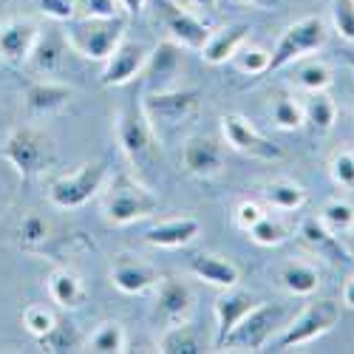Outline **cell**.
Instances as JSON below:
<instances>
[{
    "mask_svg": "<svg viewBox=\"0 0 354 354\" xmlns=\"http://www.w3.org/2000/svg\"><path fill=\"white\" fill-rule=\"evenodd\" d=\"M182 71H185L182 46L173 43V40H165L147 54V63H145L142 74L147 77L151 91H167V88H173V80L179 77Z\"/></svg>",
    "mask_w": 354,
    "mask_h": 354,
    "instance_id": "14",
    "label": "cell"
},
{
    "mask_svg": "<svg viewBox=\"0 0 354 354\" xmlns=\"http://www.w3.org/2000/svg\"><path fill=\"white\" fill-rule=\"evenodd\" d=\"M153 289H156V317L165 326H176V323L190 320V312L196 306V295L190 283L179 278H159Z\"/></svg>",
    "mask_w": 354,
    "mask_h": 354,
    "instance_id": "11",
    "label": "cell"
},
{
    "mask_svg": "<svg viewBox=\"0 0 354 354\" xmlns=\"http://www.w3.org/2000/svg\"><path fill=\"white\" fill-rule=\"evenodd\" d=\"M201 105V91L196 88H167V91H147L142 100V111L151 120L153 131L159 128H176L187 122Z\"/></svg>",
    "mask_w": 354,
    "mask_h": 354,
    "instance_id": "9",
    "label": "cell"
},
{
    "mask_svg": "<svg viewBox=\"0 0 354 354\" xmlns=\"http://www.w3.org/2000/svg\"><path fill=\"white\" fill-rule=\"evenodd\" d=\"M278 281L295 298H309L320 286V272H317V267H312L306 261H286L278 270Z\"/></svg>",
    "mask_w": 354,
    "mask_h": 354,
    "instance_id": "25",
    "label": "cell"
},
{
    "mask_svg": "<svg viewBox=\"0 0 354 354\" xmlns=\"http://www.w3.org/2000/svg\"><path fill=\"white\" fill-rule=\"evenodd\" d=\"M190 9H201V12H213L218 6V0H185Z\"/></svg>",
    "mask_w": 354,
    "mask_h": 354,
    "instance_id": "46",
    "label": "cell"
},
{
    "mask_svg": "<svg viewBox=\"0 0 354 354\" xmlns=\"http://www.w3.org/2000/svg\"><path fill=\"white\" fill-rule=\"evenodd\" d=\"M304 105V125L312 128V133L323 136L335 128V120H337V105L335 100L326 94V91H312L301 100Z\"/></svg>",
    "mask_w": 354,
    "mask_h": 354,
    "instance_id": "26",
    "label": "cell"
},
{
    "mask_svg": "<svg viewBox=\"0 0 354 354\" xmlns=\"http://www.w3.org/2000/svg\"><path fill=\"white\" fill-rule=\"evenodd\" d=\"M120 6H122L125 15L136 17V15H142V9H145V0H120Z\"/></svg>",
    "mask_w": 354,
    "mask_h": 354,
    "instance_id": "44",
    "label": "cell"
},
{
    "mask_svg": "<svg viewBox=\"0 0 354 354\" xmlns=\"http://www.w3.org/2000/svg\"><path fill=\"white\" fill-rule=\"evenodd\" d=\"M221 131H224V139L232 151H239L250 159H261V162H281L286 153L283 147L272 139L263 136L252 122H247L244 116L239 113H227L221 116Z\"/></svg>",
    "mask_w": 354,
    "mask_h": 354,
    "instance_id": "10",
    "label": "cell"
},
{
    "mask_svg": "<svg viewBox=\"0 0 354 354\" xmlns=\"http://www.w3.org/2000/svg\"><path fill=\"white\" fill-rule=\"evenodd\" d=\"M37 3V12L46 15L48 20H57V23H66L71 17H77V0H35Z\"/></svg>",
    "mask_w": 354,
    "mask_h": 354,
    "instance_id": "41",
    "label": "cell"
},
{
    "mask_svg": "<svg viewBox=\"0 0 354 354\" xmlns=\"http://www.w3.org/2000/svg\"><path fill=\"white\" fill-rule=\"evenodd\" d=\"M332 26L346 43H354V0H332Z\"/></svg>",
    "mask_w": 354,
    "mask_h": 354,
    "instance_id": "39",
    "label": "cell"
},
{
    "mask_svg": "<svg viewBox=\"0 0 354 354\" xmlns=\"http://www.w3.org/2000/svg\"><path fill=\"white\" fill-rule=\"evenodd\" d=\"M63 32H60V37L57 35H40V40H37V46H35V51H32V57H28V66H32V71H37V74H51V71H57V66H60V57H63Z\"/></svg>",
    "mask_w": 354,
    "mask_h": 354,
    "instance_id": "30",
    "label": "cell"
},
{
    "mask_svg": "<svg viewBox=\"0 0 354 354\" xmlns=\"http://www.w3.org/2000/svg\"><path fill=\"white\" fill-rule=\"evenodd\" d=\"M0 153H3V159L15 167V173L20 179H35V176L46 173L57 159L51 136L43 133L40 128H32V125L9 131V136L3 139V145H0Z\"/></svg>",
    "mask_w": 354,
    "mask_h": 354,
    "instance_id": "3",
    "label": "cell"
},
{
    "mask_svg": "<svg viewBox=\"0 0 354 354\" xmlns=\"http://www.w3.org/2000/svg\"><path fill=\"white\" fill-rule=\"evenodd\" d=\"M198 232H201L198 218L179 216V218H165V221L153 224L145 232V241L156 250H179V247H187L190 241H196Z\"/></svg>",
    "mask_w": 354,
    "mask_h": 354,
    "instance_id": "20",
    "label": "cell"
},
{
    "mask_svg": "<svg viewBox=\"0 0 354 354\" xmlns=\"http://www.w3.org/2000/svg\"><path fill=\"white\" fill-rule=\"evenodd\" d=\"M120 9V0H77V12L88 17H116Z\"/></svg>",
    "mask_w": 354,
    "mask_h": 354,
    "instance_id": "42",
    "label": "cell"
},
{
    "mask_svg": "<svg viewBox=\"0 0 354 354\" xmlns=\"http://www.w3.org/2000/svg\"><path fill=\"white\" fill-rule=\"evenodd\" d=\"M329 176L337 187L354 190V151H337L329 159Z\"/></svg>",
    "mask_w": 354,
    "mask_h": 354,
    "instance_id": "38",
    "label": "cell"
},
{
    "mask_svg": "<svg viewBox=\"0 0 354 354\" xmlns=\"http://www.w3.org/2000/svg\"><path fill=\"white\" fill-rule=\"evenodd\" d=\"M292 77L289 82L298 88V91L304 94H312V91H329V85L335 82V74L326 63H320V60H295L292 66Z\"/></svg>",
    "mask_w": 354,
    "mask_h": 354,
    "instance_id": "27",
    "label": "cell"
},
{
    "mask_svg": "<svg viewBox=\"0 0 354 354\" xmlns=\"http://www.w3.org/2000/svg\"><path fill=\"white\" fill-rule=\"evenodd\" d=\"M247 35H250V26L247 23H232V26L218 28V32H210L207 40H204V46H201V60L207 63V66H224V63H230L232 54L247 43Z\"/></svg>",
    "mask_w": 354,
    "mask_h": 354,
    "instance_id": "22",
    "label": "cell"
},
{
    "mask_svg": "<svg viewBox=\"0 0 354 354\" xmlns=\"http://www.w3.org/2000/svg\"><path fill=\"white\" fill-rule=\"evenodd\" d=\"M162 20H165V28L170 32V40L179 43L182 48H190V51H201L204 40L210 35V28L193 12L170 3V0H162Z\"/></svg>",
    "mask_w": 354,
    "mask_h": 354,
    "instance_id": "17",
    "label": "cell"
},
{
    "mask_svg": "<svg viewBox=\"0 0 354 354\" xmlns=\"http://www.w3.org/2000/svg\"><path fill=\"white\" fill-rule=\"evenodd\" d=\"M182 162L196 179H213L224 170V145L213 136H190L185 142Z\"/></svg>",
    "mask_w": 354,
    "mask_h": 354,
    "instance_id": "16",
    "label": "cell"
},
{
    "mask_svg": "<svg viewBox=\"0 0 354 354\" xmlns=\"http://www.w3.org/2000/svg\"><path fill=\"white\" fill-rule=\"evenodd\" d=\"M37 40H40V28L35 20H26V17L6 20L0 26V60L12 66L28 63Z\"/></svg>",
    "mask_w": 354,
    "mask_h": 354,
    "instance_id": "13",
    "label": "cell"
},
{
    "mask_svg": "<svg viewBox=\"0 0 354 354\" xmlns=\"http://www.w3.org/2000/svg\"><path fill=\"white\" fill-rule=\"evenodd\" d=\"M241 3L255 6V9H263V12H270V9H278V6H281V0H241Z\"/></svg>",
    "mask_w": 354,
    "mask_h": 354,
    "instance_id": "45",
    "label": "cell"
},
{
    "mask_svg": "<svg viewBox=\"0 0 354 354\" xmlns=\"http://www.w3.org/2000/svg\"><path fill=\"white\" fill-rule=\"evenodd\" d=\"M147 51L142 43H133V40H122L111 51V57L105 60V68H102V85L105 88H120V85H128L131 80H136L142 71H145V63H147Z\"/></svg>",
    "mask_w": 354,
    "mask_h": 354,
    "instance_id": "12",
    "label": "cell"
},
{
    "mask_svg": "<svg viewBox=\"0 0 354 354\" xmlns=\"http://www.w3.org/2000/svg\"><path fill=\"white\" fill-rule=\"evenodd\" d=\"M272 122L281 131H298L304 125V105L292 94H275L272 100Z\"/></svg>",
    "mask_w": 354,
    "mask_h": 354,
    "instance_id": "34",
    "label": "cell"
},
{
    "mask_svg": "<svg viewBox=\"0 0 354 354\" xmlns=\"http://www.w3.org/2000/svg\"><path fill=\"white\" fill-rule=\"evenodd\" d=\"M102 213L105 221L113 227H128L145 221L159 213V198L147 190L131 173H116L111 182H105L102 193Z\"/></svg>",
    "mask_w": 354,
    "mask_h": 354,
    "instance_id": "2",
    "label": "cell"
},
{
    "mask_svg": "<svg viewBox=\"0 0 354 354\" xmlns=\"http://www.w3.org/2000/svg\"><path fill=\"white\" fill-rule=\"evenodd\" d=\"M116 139L136 167H151L159 159V133L145 116L142 102H125L116 113Z\"/></svg>",
    "mask_w": 354,
    "mask_h": 354,
    "instance_id": "4",
    "label": "cell"
},
{
    "mask_svg": "<svg viewBox=\"0 0 354 354\" xmlns=\"http://www.w3.org/2000/svg\"><path fill=\"white\" fill-rule=\"evenodd\" d=\"M57 323H60V320L54 317V312H51L48 306L32 304V306H26V309H23V326H26L28 335H35L37 340L46 337V335L57 326Z\"/></svg>",
    "mask_w": 354,
    "mask_h": 354,
    "instance_id": "37",
    "label": "cell"
},
{
    "mask_svg": "<svg viewBox=\"0 0 354 354\" xmlns=\"http://www.w3.org/2000/svg\"><path fill=\"white\" fill-rule=\"evenodd\" d=\"M125 17H88L77 15L63 23V40L68 48H74L80 57L94 63H105L111 51L125 40Z\"/></svg>",
    "mask_w": 354,
    "mask_h": 354,
    "instance_id": "1",
    "label": "cell"
},
{
    "mask_svg": "<svg viewBox=\"0 0 354 354\" xmlns=\"http://www.w3.org/2000/svg\"><path fill=\"white\" fill-rule=\"evenodd\" d=\"M187 270L193 278L204 281L207 286H216V289H230V286H239L241 281V272L235 267L232 261L216 255V252H198L190 258Z\"/></svg>",
    "mask_w": 354,
    "mask_h": 354,
    "instance_id": "21",
    "label": "cell"
},
{
    "mask_svg": "<svg viewBox=\"0 0 354 354\" xmlns=\"http://www.w3.org/2000/svg\"><path fill=\"white\" fill-rule=\"evenodd\" d=\"M340 320V304L323 298V301H312L298 317L286 323V329L281 332V337L275 340V351H289L298 348L304 343H312L317 337H323L326 332H332Z\"/></svg>",
    "mask_w": 354,
    "mask_h": 354,
    "instance_id": "8",
    "label": "cell"
},
{
    "mask_svg": "<svg viewBox=\"0 0 354 354\" xmlns=\"http://www.w3.org/2000/svg\"><path fill=\"white\" fill-rule=\"evenodd\" d=\"M298 235H301V241H304V247H306L309 252H315L317 258L335 263V267H340V263L351 261V250L340 241V235H335L329 227H323L320 218H306V221L301 224Z\"/></svg>",
    "mask_w": 354,
    "mask_h": 354,
    "instance_id": "19",
    "label": "cell"
},
{
    "mask_svg": "<svg viewBox=\"0 0 354 354\" xmlns=\"http://www.w3.org/2000/svg\"><path fill=\"white\" fill-rule=\"evenodd\" d=\"M159 270L136 255H116L111 263V283L125 295H145L159 281Z\"/></svg>",
    "mask_w": 354,
    "mask_h": 354,
    "instance_id": "15",
    "label": "cell"
},
{
    "mask_svg": "<svg viewBox=\"0 0 354 354\" xmlns=\"http://www.w3.org/2000/svg\"><path fill=\"white\" fill-rule=\"evenodd\" d=\"M71 97H74V91L66 82L35 80L32 85L26 88V108H28V113H35V116H48V113H57L60 108H66Z\"/></svg>",
    "mask_w": 354,
    "mask_h": 354,
    "instance_id": "23",
    "label": "cell"
},
{
    "mask_svg": "<svg viewBox=\"0 0 354 354\" xmlns=\"http://www.w3.org/2000/svg\"><path fill=\"white\" fill-rule=\"evenodd\" d=\"M326 40H329V28L323 17L309 15V17L295 20L292 26H286L278 46L270 51V71L289 68L295 60H304V57L320 51L326 46Z\"/></svg>",
    "mask_w": 354,
    "mask_h": 354,
    "instance_id": "5",
    "label": "cell"
},
{
    "mask_svg": "<svg viewBox=\"0 0 354 354\" xmlns=\"http://www.w3.org/2000/svg\"><path fill=\"white\" fill-rule=\"evenodd\" d=\"M343 304L348 306V309H354V275L346 281V286H343Z\"/></svg>",
    "mask_w": 354,
    "mask_h": 354,
    "instance_id": "47",
    "label": "cell"
},
{
    "mask_svg": "<svg viewBox=\"0 0 354 354\" xmlns=\"http://www.w3.org/2000/svg\"><path fill=\"white\" fill-rule=\"evenodd\" d=\"M241 74H250V77H261V74H270V51L261 48V46H241L239 51L232 54L230 60Z\"/></svg>",
    "mask_w": 354,
    "mask_h": 354,
    "instance_id": "35",
    "label": "cell"
},
{
    "mask_svg": "<svg viewBox=\"0 0 354 354\" xmlns=\"http://www.w3.org/2000/svg\"><path fill=\"white\" fill-rule=\"evenodd\" d=\"M286 326V309L275 304H258L247 312V317L230 332L221 348L232 351H261L263 346H270L275 332Z\"/></svg>",
    "mask_w": 354,
    "mask_h": 354,
    "instance_id": "7",
    "label": "cell"
},
{
    "mask_svg": "<svg viewBox=\"0 0 354 354\" xmlns=\"http://www.w3.org/2000/svg\"><path fill=\"white\" fill-rule=\"evenodd\" d=\"M17 239H20V247L23 250H40L46 247V241L51 239V224L37 216V213H26L20 218V227H17Z\"/></svg>",
    "mask_w": 354,
    "mask_h": 354,
    "instance_id": "33",
    "label": "cell"
},
{
    "mask_svg": "<svg viewBox=\"0 0 354 354\" xmlns=\"http://www.w3.org/2000/svg\"><path fill=\"white\" fill-rule=\"evenodd\" d=\"M40 343L48 351H71L77 348V332L71 329V323H57L46 337H40Z\"/></svg>",
    "mask_w": 354,
    "mask_h": 354,
    "instance_id": "40",
    "label": "cell"
},
{
    "mask_svg": "<svg viewBox=\"0 0 354 354\" xmlns=\"http://www.w3.org/2000/svg\"><path fill=\"white\" fill-rule=\"evenodd\" d=\"M343 60H346L348 68H354V51H343Z\"/></svg>",
    "mask_w": 354,
    "mask_h": 354,
    "instance_id": "48",
    "label": "cell"
},
{
    "mask_svg": "<svg viewBox=\"0 0 354 354\" xmlns=\"http://www.w3.org/2000/svg\"><path fill=\"white\" fill-rule=\"evenodd\" d=\"M105 182H108V165L102 159L85 162L74 173H66L48 185V201L60 210H77L94 196H100L105 190Z\"/></svg>",
    "mask_w": 354,
    "mask_h": 354,
    "instance_id": "6",
    "label": "cell"
},
{
    "mask_svg": "<svg viewBox=\"0 0 354 354\" xmlns=\"http://www.w3.org/2000/svg\"><path fill=\"white\" fill-rule=\"evenodd\" d=\"M263 198H267V204L272 210L289 213V210L304 207L306 190H304V185H298L295 179H272V182L263 185Z\"/></svg>",
    "mask_w": 354,
    "mask_h": 354,
    "instance_id": "29",
    "label": "cell"
},
{
    "mask_svg": "<svg viewBox=\"0 0 354 354\" xmlns=\"http://www.w3.org/2000/svg\"><path fill=\"white\" fill-rule=\"evenodd\" d=\"M263 216H267V213H263V207H261L258 201H241L239 207H235V224H239L244 232H247L250 227H255Z\"/></svg>",
    "mask_w": 354,
    "mask_h": 354,
    "instance_id": "43",
    "label": "cell"
},
{
    "mask_svg": "<svg viewBox=\"0 0 354 354\" xmlns=\"http://www.w3.org/2000/svg\"><path fill=\"white\" fill-rule=\"evenodd\" d=\"M320 221H323V227H329L335 235H346V232L354 230V207H351L348 201L332 198V201L323 204Z\"/></svg>",
    "mask_w": 354,
    "mask_h": 354,
    "instance_id": "36",
    "label": "cell"
},
{
    "mask_svg": "<svg viewBox=\"0 0 354 354\" xmlns=\"http://www.w3.org/2000/svg\"><path fill=\"white\" fill-rule=\"evenodd\" d=\"M88 348L97 351V354H120V351H128L125 329L116 320L100 323V329L91 335V340H88Z\"/></svg>",
    "mask_w": 354,
    "mask_h": 354,
    "instance_id": "32",
    "label": "cell"
},
{
    "mask_svg": "<svg viewBox=\"0 0 354 354\" xmlns=\"http://www.w3.org/2000/svg\"><path fill=\"white\" fill-rule=\"evenodd\" d=\"M46 289H48V298L51 304H57L60 309H80L88 298V292H85V283L82 278L74 272V270H54L48 278H46Z\"/></svg>",
    "mask_w": 354,
    "mask_h": 354,
    "instance_id": "24",
    "label": "cell"
},
{
    "mask_svg": "<svg viewBox=\"0 0 354 354\" xmlns=\"http://www.w3.org/2000/svg\"><path fill=\"white\" fill-rule=\"evenodd\" d=\"M159 351L162 354H201L204 343H201L198 329L190 320H185V323H176V326L165 329V335L159 337Z\"/></svg>",
    "mask_w": 354,
    "mask_h": 354,
    "instance_id": "28",
    "label": "cell"
},
{
    "mask_svg": "<svg viewBox=\"0 0 354 354\" xmlns=\"http://www.w3.org/2000/svg\"><path fill=\"white\" fill-rule=\"evenodd\" d=\"M258 304L261 301L255 298L252 292H247V289H235V286L224 289V295L216 301V348L224 346L230 332L239 326V323L247 317V312L252 306H258Z\"/></svg>",
    "mask_w": 354,
    "mask_h": 354,
    "instance_id": "18",
    "label": "cell"
},
{
    "mask_svg": "<svg viewBox=\"0 0 354 354\" xmlns=\"http://www.w3.org/2000/svg\"><path fill=\"white\" fill-rule=\"evenodd\" d=\"M250 239L258 244V247H278L283 241L292 239V227L281 218V216H263L255 227L247 230Z\"/></svg>",
    "mask_w": 354,
    "mask_h": 354,
    "instance_id": "31",
    "label": "cell"
},
{
    "mask_svg": "<svg viewBox=\"0 0 354 354\" xmlns=\"http://www.w3.org/2000/svg\"><path fill=\"white\" fill-rule=\"evenodd\" d=\"M351 252H354V232H351Z\"/></svg>",
    "mask_w": 354,
    "mask_h": 354,
    "instance_id": "49",
    "label": "cell"
}]
</instances>
